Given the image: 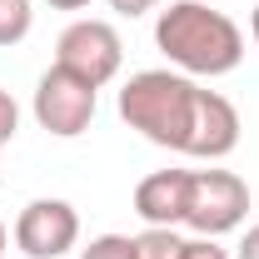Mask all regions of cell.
I'll use <instances>...</instances> for the list:
<instances>
[{
    "label": "cell",
    "instance_id": "obj_1",
    "mask_svg": "<svg viewBox=\"0 0 259 259\" xmlns=\"http://www.w3.org/2000/svg\"><path fill=\"white\" fill-rule=\"evenodd\" d=\"M155 45L185 75H229L244 60V30L204 0H175L155 20Z\"/></svg>",
    "mask_w": 259,
    "mask_h": 259
},
{
    "label": "cell",
    "instance_id": "obj_2",
    "mask_svg": "<svg viewBox=\"0 0 259 259\" xmlns=\"http://www.w3.org/2000/svg\"><path fill=\"white\" fill-rule=\"evenodd\" d=\"M194 100H199V85L190 75L140 70L120 85V120L130 130H140L150 145L185 155V140H190V125H194Z\"/></svg>",
    "mask_w": 259,
    "mask_h": 259
},
{
    "label": "cell",
    "instance_id": "obj_3",
    "mask_svg": "<svg viewBox=\"0 0 259 259\" xmlns=\"http://www.w3.org/2000/svg\"><path fill=\"white\" fill-rule=\"evenodd\" d=\"M249 214V185L234 169H194L190 199H185V225L199 234H225Z\"/></svg>",
    "mask_w": 259,
    "mask_h": 259
},
{
    "label": "cell",
    "instance_id": "obj_4",
    "mask_svg": "<svg viewBox=\"0 0 259 259\" xmlns=\"http://www.w3.org/2000/svg\"><path fill=\"white\" fill-rule=\"evenodd\" d=\"M120 60H125V45H120V30L110 20H75L55 40V65H65L80 80H90L95 90L120 75Z\"/></svg>",
    "mask_w": 259,
    "mask_h": 259
},
{
    "label": "cell",
    "instance_id": "obj_5",
    "mask_svg": "<svg viewBox=\"0 0 259 259\" xmlns=\"http://www.w3.org/2000/svg\"><path fill=\"white\" fill-rule=\"evenodd\" d=\"M35 120H40V130H50L60 140L90 130V120H95V85L70 75L65 65H50L40 75V85H35Z\"/></svg>",
    "mask_w": 259,
    "mask_h": 259
},
{
    "label": "cell",
    "instance_id": "obj_6",
    "mask_svg": "<svg viewBox=\"0 0 259 259\" xmlns=\"http://www.w3.org/2000/svg\"><path fill=\"white\" fill-rule=\"evenodd\" d=\"M80 239V214L65 199H30L15 220V244L30 259H60Z\"/></svg>",
    "mask_w": 259,
    "mask_h": 259
},
{
    "label": "cell",
    "instance_id": "obj_7",
    "mask_svg": "<svg viewBox=\"0 0 259 259\" xmlns=\"http://www.w3.org/2000/svg\"><path fill=\"white\" fill-rule=\"evenodd\" d=\"M234 145H239V110L220 90H199L185 155H194V160H225Z\"/></svg>",
    "mask_w": 259,
    "mask_h": 259
},
{
    "label": "cell",
    "instance_id": "obj_8",
    "mask_svg": "<svg viewBox=\"0 0 259 259\" xmlns=\"http://www.w3.org/2000/svg\"><path fill=\"white\" fill-rule=\"evenodd\" d=\"M185 199H190V169H155L135 185V214L155 229L185 225Z\"/></svg>",
    "mask_w": 259,
    "mask_h": 259
},
{
    "label": "cell",
    "instance_id": "obj_9",
    "mask_svg": "<svg viewBox=\"0 0 259 259\" xmlns=\"http://www.w3.org/2000/svg\"><path fill=\"white\" fill-rule=\"evenodd\" d=\"M180 234L175 229H145V234H135V249H140V259H180Z\"/></svg>",
    "mask_w": 259,
    "mask_h": 259
},
{
    "label": "cell",
    "instance_id": "obj_10",
    "mask_svg": "<svg viewBox=\"0 0 259 259\" xmlns=\"http://www.w3.org/2000/svg\"><path fill=\"white\" fill-rule=\"evenodd\" d=\"M30 35V0H0V45Z\"/></svg>",
    "mask_w": 259,
    "mask_h": 259
},
{
    "label": "cell",
    "instance_id": "obj_11",
    "mask_svg": "<svg viewBox=\"0 0 259 259\" xmlns=\"http://www.w3.org/2000/svg\"><path fill=\"white\" fill-rule=\"evenodd\" d=\"M80 259H140V249H135L130 234H100V239L85 244V254H80Z\"/></svg>",
    "mask_w": 259,
    "mask_h": 259
},
{
    "label": "cell",
    "instance_id": "obj_12",
    "mask_svg": "<svg viewBox=\"0 0 259 259\" xmlns=\"http://www.w3.org/2000/svg\"><path fill=\"white\" fill-rule=\"evenodd\" d=\"M180 259H229V249H220L209 234H199V239H185L180 244Z\"/></svg>",
    "mask_w": 259,
    "mask_h": 259
},
{
    "label": "cell",
    "instance_id": "obj_13",
    "mask_svg": "<svg viewBox=\"0 0 259 259\" xmlns=\"http://www.w3.org/2000/svg\"><path fill=\"white\" fill-rule=\"evenodd\" d=\"M15 130H20V110H15V100L10 90H0V150L15 140Z\"/></svg>",
    "mask_w": 259,
    "mask_h": 259
},
{
    "label": "cell",
    "instance_id": "obj_14",
    "mask_svg": "<svg viewBox=\"0 0 259 259\" xmlns=\"http://www.w3.org/2000/svg\"><path fill=\"white\" fill-rule=\"evenodd\" d=\"M110 5H115L120 15H130V20H135V15H145V10H155L160 0H110Z\"/></svg>",
    "mask_w": 259,
    "mask_h": 259
},
{
    "label": "cell",
    "instance_id": "obj_15",
    "mask_svg": "<svg viewBox=\"0 0 259 259\" xmlns=\"http://www.w3.org/2000/svg\"><path fill=\"white\" fill-rule=\"evenodd\" d=\"M239 259H259V225H249V234L239 239Z\"/></svg>",
    "mask_w": 259,
    "mask_h": 259
},
{
    "label": "cell",
    "instance_id": "obj_16",
    "mask_svg": "<svg viewBox=\"0 0 259 259\" xmlns=\"http://www.w3.org/2000/svg\"><path fill=\"white\" fill-rule=\"evenodd\" d=\"M50 5H55V10H85L90 0H50Z\"/></svg>",
    "mask_w": 259,
    "mask_h": 259
},
{
    "label": "cell",
    "instance_id": "obj_17",
    "mask_svg": "<svg viewBox=\"0 0 259 259\" xmlns=\"http://www.w3.org/2000/svg\"><path fill=\"white\" fill-rule=\"evenodd\" d=\"M249 30H254V50H259V5H254V20H249Z\"/></svg>",
    "mask_w": 259,
    "mask_h": 259
},
{
    "label": "cell",
    "instance_id": "obj_18",
    "mask_svg": "<svg viewBox=\"0 0 259 259\" xmlns=\"http://www.w3.org/2000/svg\"><path fill=\"white\" fill-rule=\"evenodd\" d=\"M5 244H10V229L0 225V254H5Z\"/></svg>",
    "mask_w": 259,
    "mask_h": 259
}]
</instances>
